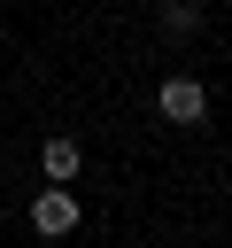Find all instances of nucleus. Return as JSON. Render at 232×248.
<instances>
[{
    "label": "nucleus",
    "mask_w": 232,
    "mask_h": 248,
    "mask_svg": "<svg viewBox=\"0 0 232 248\" xmlns=\"http://www.w3.org/2000/svg\"><path fill=\"white\" fill-rule=\"evenodd\" d=\"M77 225H85V202L46 178V194H31V232H39V240H70Z\"/></svg>",
    "instance_id": "f03ea898"
},
{
    "label": "nucleus",
    "mask_w": 232,
    "mask_h": 248,
    "mask_svg": "<svg viewBox=\"0 0 232 248\" xmlns=\"http://www.w3.org/2000/svg\"><path fill=\"white\" fill-rule=\"evenodd\" d=\"M155 31L162 39H193V31H209V8L201 0H162L155 8Z\"/></svg>",
    "instance_id": "20e7f679"
},
{
    "label": "nucleus",
    "mask_w": 232,
    "mask_h": 248,
    "mask_svg": "<svg viewBox=\"0 0 232 248\" xmlns=\"http://www.w3.org/2000/svg\"><path fill=\"white\" fill-rule=\"evenodd\" d=\"M39 170H46L54 186H70V178L85 170V140H70V132H54V140H39Z\"/></svg>",
    "instance_id": "7ed1b4c3"
},
{
    "label": "nucleus",
    "mask_w": 232,
    "mask_h": 248,
    "mask_svg": "<svg viewBox=\"0 0 232 248\" xmlns=\"http://www.w3.org/2000/svg\"><path fill=\"white\" fill-rule=\"evenodd\" d=\"M155 116H162V124H178V132H193V124L209 116V85H201V78H186V70H178V78H162V85H155Z\"/></svg>",
    "instance_id": "f257e3e1"
}]
</instances>
